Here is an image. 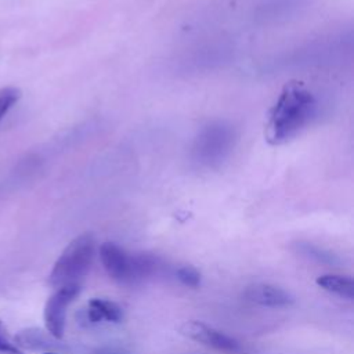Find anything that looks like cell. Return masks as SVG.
Returning <instances> with one entry per match:
<instances>
[{
	"label": "cell",
	"mask_w": 354,
	"mask_h": 354,
	"mask_svg": "<svg viewBox=\"0 0 354 354\" xmlns=\"http://www.w3.org/2000/svg\"><path fill=\"white\" fill-rule=\"evenodd\" d=\"M95 250V239L93 234L84 232L72 239L62 250L50 272L48 282L54 288L68 283H79L77 281L88 271Z\"/></svg>",
	"instance_id": "3"
},
{
	"label": "cell",
	"mask_w": 354,
	"mask_h": 354,
	"mask_svg": "<svg viewBox=\"0 0 354 354\" xmlns=\"http://www.w3.org/2000/svg\"><path fill=\"white\" fill-rule=\"evenodd\" d=\"M0 354H24L19 347L11 340L4 324L0 321Z\"/></svg>",
	"instance_id": "14"
},
{
	"label": "cell",
	"mask_w": 354,
	"mask_h": 354,
	"mask_svg": "<svg viewBox=\"0 0 354 354\" xmlns=\"http://www.w3.org/2000/svg\"><path fill=\"white\" fill-rule=\"evenodd\" d=\"M245 297L264 307H286L293 303V296L285 289L270 283H253L245 289Z\"/></svg>",
	"instance_id": "7"
},
{
	"label": "cell",
	"mask_w": 354,
	"mask_h": 354,
	"mask_svg": "<svg viewBox=\"0 0 354 354\" xmlns=\"http://www.w3.org/2000/svg\"><path fill=\"white\" fill-rule=\"evenodd\" d=\"M297 250L308 257H313L318 261H324V263H335L336 257L330 253V252H326L318 246H314L308 242H297Z\"/></svg>",
	"instance_id": "12"
},
{
	"label": "cell",
	"mask_w": 354,
	"mask_h": 354,
	"mask_svg": "<svg viewBox=\"0 0 354 354\" xmlns=\"http://www.w3.org/2000/svg\"><path fill=\"white\" fill-rule=\"evenodd\" d=\"M317 285L333 295L353 300L354 297V281L347 275L339 274H324L317 278Z\"/></svg>",
	"instance_id": "10"
},
{
	"label": "cell",
	"mask_w": 354,
	"mask_h": 354,
	"mask_svg": "<svg viewBox=\"0 0 354 354\" xmlns=\"http://www.w3.org/2000/svg\"><path fill=\"white\" fill-rule=\"evenodd\" d=\"M80 292L79 283H68L50 296L44 306V324L46 330L55 339H61L65 332L66 324V310L69 304L76 299Z\"/></svg>",
	"instance_id": "4"
},
{
	"label": "cell",
	"mask_w": 354,
	"mask_h": 354,
	"mask_svg": "<svg viewBox=\"0 0 354 354\" xmlns=\"http://www.w3.org/2000/svg\"><path fill=\"white\" fill-rule=\"evenodd\" d=\"M176 277L183 285L188 288H198L201 283V272L192 266H183L177 268Z\"/></svg>",
	"instance_id": "13"
},
{
	"label": "cell",
	"mask_w": 354,
	"mask_h": 354,
	"mask_svg": "<svg viewBox=\"0 0 354 354\" xmlns=\"http://www.w3.org/2000/svg\"><path fill=\"white\" fill-rule=\"evenodd\" d=\"M87 318L93 324L101 321L118 324L123 319V310L118 303L112 300L94 297L87 304Z\"/></svg>",
	"instance_id": "9"
},
{
	"label": "cell",
	"mask_w": 354,
	"mask_h": 354,
	"mask_svg": "<svg viewBox=\"0 0 354 354\" xmlns=\"http://www.w3.org/2000/svg\"><path fill=\"white\" fill-rule=\"evenodd\" d=\"M43 354H58V353H54V351H47V353H43Z\"/></svg>",
	"instance_id": "16"
},
{
	"label": "cell",
	"mask_w": 354,
	"mask_h": 354,
	"mask_svg": "<svg viewBox=\"0 0 354 354\" xmlns=\"http://www.w3.org/2000/svg\"><path fill=\"white\" fill-rule=\"evenodd\" d=\"M236 141L234 126L225 120H212L196 133L189 159L199 169H216L231 155Z\"/></svg>",
	"instance_id": "2"
},
{
	"label": "cell",
	"mask_w": 354,
	"mask_h": 354,
	"mask_svg": "<svg viewBox=\"0 0 354 354\" xmlns=\"http://www.w3.org/2000/svg\"><path fill=\"white\" fill-rule=\"evenodd\" d=\"M180 332L184 336H187L188 339L202 343L207 347L216 348L218 351H224V353H230V354H242L243 353V347L236 339H234V337L223 333L221 330H217L203 322H199V321L185 322L181 326Z\"/></svg>",
	"instance_id": "5"
},
{
	"label": "cell",
	"mask_w": 354,
	"mask_h": 354,
	"mask_svg": "<svg viewBox=\"0 0 354 354\" xmlns=\"http://www.w3.org/2000/svg\"><path fill=\"white\" fill-rule=\"evenodd\" d=\"M100 257L108 275L119 282H133V256L113 242L100 246Z\"/></svg>",
	"instance_id": "6"
},
{
	"label": "cell",
	"mask_w": 354,
	"mask_h": 354,
	"mask_svg": "<svg viewBox=\"0 0 354 354\" xmlns=\"http://www.w3.org/2000/svg\"><path fill=\"white\" fill-rule=\"evenodd\" d=\"M21 98V90L17 87H4L0 88V122L8 113V111L18 102Z\"/></svg>",
	"instance_id": "11"
},
{
	"label": "cell",
	"mask_w": 354,
	"mask_h": 354,
	"mask_svg": "<svg viewBox=\"0 0 354 354\" xmlns=\"http://www.w3.org/2000/svg\"><path fill=\"white\" fill-rule=\"evenodd\" d=\"M55 340L57 339L53 337L47 330L44 332L39 328H28V329L19 330L14 337V343L17 344V347L33 350V351H44V353L58 347Z\"/></svg>",
	"instance_id": "8"
},
{
	"label": "cell",
	"mask_w": 354,
	"mask_h": 354,
	"mask_svg": "<svg viewBox=\"0 0 354 354\" xmlns=\"http://www.w3.org/2000/svg\"><path fill=\"white\" fill-rule=\"evenodd\" d=\"M95 354H130V353L120 348H115V347H105V348H100Z\"/></svg>",
	"instance_id": "15"
},
{
	"label": "cell",
	"mask_w": 354,
	"mask_h": 354,
	"mask_svg": "<svg viewBox=\"0 0 354 354\" xmlns=\"http://www.w3.org/2000/svg\"><path fill=\"white\" fill-rule=\"evenodd\" d=\"M319 112L317 97L299 83L283 87L272 105L267 122V138L272 144H282L310 126Z\"/></svg>",
	"instance_id": "1"
}]
</instances>
